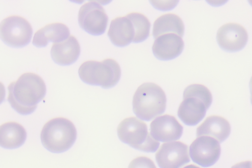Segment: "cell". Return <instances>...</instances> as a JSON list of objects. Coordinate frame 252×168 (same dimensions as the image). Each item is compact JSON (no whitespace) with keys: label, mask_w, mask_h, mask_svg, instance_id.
Returning a JSON list of instances; mask_svg holds the SVG:
<instances>
[{"label":"cell","mask_w":252,"mask_h":168,"mask_svg":"<svg viewBox=\"0 0 252 168\" xmlns=\"http://www.w3.org/2000/svg\"><path fill=\"white\" fill-rule=\"evenodd\" d=\"M77 131L73 123L63 117L53 118L43 126L40 133L44 147L54 153H60L70 148L75 142Z\"/></svg>","instance_id":"cell-4"},{"label":"cell","mask_w":252,"mask_h":168,"mask_svg":"<svg viewBox=\"0 0 252 168\" xmlns=\"http://www.w3.org/2000/svg\"><path fill=\"white\" fill-rule=\"evenodd\" d=\"M229 122L225 118L216 115L208 116L196 129V136H209L221 142L229 136Z\"/></svg>","instance_id":"cell-15"},{"label":"cell","mask_w":252,"mask_h":168,"mask_svg":"<svg viewBox=\"0 0 252 168\" xmlns=\"http://www.w3.org/2000/svg\"><path fill=\"white\" fill-rule=\"evenodd\" d=\"M155 157L160 168H180L190 161L188 146L180 141L162 143Z\"/></svg>","instance_id":"cell-9"},{"label":"cell","mask_w":252,"mask_h":168,"mask_svg":"<svg viewBox=\"0 0 252 168\" xmlns=\"http://www.w3.org/2000/svg\"><path fill=\"white\" fill-rule=\"evenodd\" d=\"M212 102V94L206 86L198 84H190L184 91L183 100L177 114L185 124L196 125L204 118Z\"/></svg>","instance_id":"cell-2"},{"label":"cell","mask_w":252,"mask_h":168,"mask_svg":"<svg viewBox=\"0 0 252 168\" xmlns=\"http://www.w3.org/2000/svg\"><path fill=\"white\" fill-rule=\"evenodd\" d=\"M248 34L246 28L239 24L228 23L218 30L217 40L223 50L235 52L242 49L246 45Z\"/></svg>","instance_id":"cell-11"},{"label":"cell","mask_w":252,"mask_h":168,"mask_svg":"<svg viewBox=\"0 0 252 168\" xmlns=\"http://www.w3.org/2000/svg\"><path fill=\"white\" fill-rule=\"evenodd\" d=\"M249 85L251 92V101L252 104V76L251 77L250 79Z\"/></svg>","instance_id":"cell-23"},{"label":"cell","mask_w":252,"mask_h":168,"mask_svg":"<svg viewBox=\"0 0 252 168\" xmlns=\"http://www.w3.org/2000/svg\"><path fill=\"white\" fill-rule=\"evenodd\" d=\"M126 16L131 21L134 30V42H142L149 37L151 23L145 15L139 12H132Z\"/></svg>","instance_id":"cell-20"},{"label":"cell","mask_w":252,"mask_h":168,"mask_svg":"<svg viewBox=\"0 0 252 168\" xmlns=\"http://www.w3.org/2000/svg\"><path fill=\"white\" fill-rule=\"evenodd\" d=\"M50 53L56 63L60 65H69L77 59L80 53V46L76 38L70 35L64 40L54 43Z\"/></svg>","instance_id":"cell-14"},{"label":"cell","mask_w":252,"mask_h":168,"mask_svg":"<svg viewBox=\"0 0 252 168\" xmlns=\"http://www.w3.org/2000/svg\"><path fill=\"white\" fill-rule=\"evenodd\" d=\"M183 168H200L195 165L190 164V165H189L188 166H185Z\"/></svg>","instance_id":"cell-24"},{"label":"cell","mask_w":252,"mask_h":168,"mask_svg":"<svg viewBox=\"0 0 252 168\" xmlns=\"http://www.w3.org/2000/svg\"><path fill=\"white\" fill-rule=\"evenodd\" d=\"M189 154L194 163L203 167L211 166L219 159L220 143L209 136L198 137L190 145Z\"/></svg>","instance_id":"cell-10"},{"label":"cell","mask_w":252,"mask_h":168,"mask_svg":"<svg viewBox=\"0 0 252 168\" xmlns=\"http://www.w3.org/2000/svg\"><path fill=\"white\" fill-rule=\"evenodd\" d=\"M69 34V29L65 24L59 22L49 24L35 32L32 44L38 47H45L49 41L56 43L64 40Z\"/></svg>","instance_id":"cell-17"},{"label":"cell","mask_w":252,"mask_h":168,"mask_svg":"<svg viewBox=\"0 0 252 168\" xmlns=\"http://www.w3.org/2000/svg\"><path fill=\"white\" fill-rule=\"evenodd\" d=\"M27 133L24 127L15 121H8L0 126V145L8 149L17 148L25 141Z\"/></svg>","instance_id":"cell-18"},{"label":"cell","mask_w":252,"mask_h":168,"mask_svg":"<svg viewBox=\"0 0 252 168\" xmlns=\"http://www.w3.org/2000/svg\"><path fill=\"white\" fill-rule=\"evenodd\" d=\"M32 28L24 17L10 15L4 18L0 24V35L7 45L13 47H22L30 42Z\"/></svg>","instance_id":"cell-7"},{"label":"cell","mask_w":252,"mask_h":168,"mask_svg":"<svg viewBox=\"0 0 252 168\" xmlns=\"http://www.w3.org/2000/svg\"><path fill=\"white\" fill-rule=\"evenodd\" d=\"M153 53L158 59L169 60L178 56L183 51L182 37L174 33L164 34L155 38Z\"/></svg>","instance_id":"cell-13"},{"label":"cell","mask_w":252,"mask_h":168,"mask_svg":"<svg viewBox=\"0 0 252 168\" xmlns=\"http://www.w3.org/2000/svg\"><path fill=\"white\" fill-rule=\"evenodd\" d=\"M231 168H252V162L250 161H243L235 164Z\"/></svg>","instance_id":"cell-22"},{"label":"cell","mask_w":252,"mask_h":168,"mask_svg":"<svg viewBox=\"0 0 252 168\" xmlns=\"http://www.w3.org/2000/svg\"><path fill=\"white\" fill-rule=\"evenodd\" d=\"M128 168H157L154 162L146 156H139L131 161Z\"/></svg>","instance_id":"cell-21"},{"label":"cell","mask_w":252,"mask_h":168,"mask_svg":"<svg viewBox=\"0 0 252 168\" xmlns=\"http://www.w3.org/2000/svg\"><path fill=\"white\" fill-rule=\"evenodd\" d=\"M121 68L114 59L105 58L102 61L90 60L80 66L78 74L85 83L110 88L116 85L121 77Z\"/></svg>","instance_id":"cell-5"},{"label":"cell","mask_w":252,"mask_h":168,"mask_svg":"<svg viewBox=\"0 0 252 168\" xmlns=\"http://www.w3.org/2000/svg\"><path fill=\"white\" fill-rule=\"evenodd\" d=\"M78 20L80 27L93 35H100L105 31L108 17L104 9L97 1L89 0L79 9Z\"/></svg>","instance_id":"cell-8"},{"label":"cell","mask_w":252,"mask_h":168,"mask_svg":"<svg viewBox=\"0 0 252 168\" xmlns=\"http://www.w3.org/2000/svg\"><path fill=\"white\" fill-rule=\"evenodd\" d=\"M107 34L113 44L123 47L133 41L134 30L126 16H120L111 20Z\"/></svg>","instance_id":"cell-16"},{"label":"cell","mask_w":252,"mask_h":168,"mask_svg":"<svg viewBox=\"0 0 252 168\" xmlns=\"http://www.w3.org/2000/svg\"><path fill=\"white\" fill-rule=\"evenodd\" d=\"M184 33L183 22L179 16L174 13L163 14L154 23L152 33L155 38L167 33L176 34L182 37Z\"/></svg>","instance_id":"cell-19"},{"label":"cell","mask_w":252,"mask_h":168,"mask_svg":"<svg viewBox=\"0 0 252 168\" xmlns=\"http://www.w3.org/2000/svg\"><path fill=\"white\" fill-rule=\"evenodd\" d=\"M183 131L182 125L175 116L170 114L159 116L150 124L151 135L156 140L162 142L179 139Z\"/></svg>","instance_id":"cell-12"},{"label":"cell","mask_w":252,"mask_h":168,"mask_svg":"<svg viewBox=\"0 0 252 168\" xmlns=\"http://www.w3.org/2000/svg\"><path fill=\"white\" fill-rule=\"evenodd\" d=\"M117 134L122 141L143 151L154 152L159 145L148 132L146 123L134 116L122 120L118 126Z\"/></svg>","instance_id":"cell-6"},{"label":"cell","mask_w":252,"mask_h":168,"mask_svg":"<svg viewBox=\"0 0 252 168\" xmlns=\"http://www.w3.org/2000/svg\"><path fill=\"white\" fill-rule=\"evenodd\" d=\"M7 100L18 113L28 114L32 112L46 92L45 84L37 74L26 72L8 86Z\"/></svg>","instance_id":"cell-1"},{"label":"cell","mask_w":252,"mask_h":168,"mask_svg":"<svg viewBox=\"0 0 252 168\" xmlns=\"http://www.w3.org/2000/svg\"><path fill=\"white\" fill-rule=\"evenodd\" d=\"M166 95L163 89L153 83L141 84L135 92L132 99L133 111L139 118L149 121L165 111Z\"/></svg>","instance_id":"cell-3"}]
</instances>
